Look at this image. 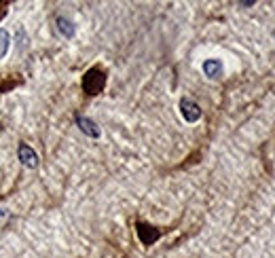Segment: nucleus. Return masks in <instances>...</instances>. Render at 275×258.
I'll use <instances>...</instances> for the list:
<instances>
[{
	"label": "nucleus",
	"mask_w": 275,
	"mask_h": 258,
	"mask_svg": "<svg viewBox=\"0 0 275 258\" xmlns=\"http://www.w3.org/2000/svg\"><path fill=\"white\" fill-rule=\"evenodd\" d=\"M76 125H78V129H81L85 136L100 138V127L91 119H87V116H76Z\"/></svg>",
	"instance_id": "nucleus-5"
},
{
	"label": "nucleus",
	"mask_w": 275,
	"mask_h": 258,
	"mask_svg": "<svg viewBox=\"0 0 275 258\" xmlns=\"http://www.w3.org/2000/svg\"><path fill=\"white\" fill-rule=\"evenodd\" d=\"M9 216H11L9 207H0V226H2L6 220H9Z\"/></svg>",
	"instance_id": "nucleus-9"
},
{
	"label": "nucleus",
	"mask_w": 275,
	"mask_h": 258,
	"mask_svg": "<svg viewBox=\"0 0 275 258\" xmlns=\"http://www.w3.org/2000/svg\"><path fill=\"white\" fill-rule=\"evenodd\" d=\"M0 4H2V2H0Z\"/></svg>",
	"instance_id": "nucleus-10"
},
{
	"label": "nucleus",
	"mask_w": 275,
	"mask_h": 258,
	"mask_svg": "<svg viewBox=\"0 0 275 258\" xmlns=\"http://www.w3.org/2000/svg\"><path fill=\"white\" fill-rule=\"evenodd\" d=\"M17 157H19V161H21L26 167H30V169L38 167V155L34 153V148H32V146H28V144H19Z\"/></svg>",
	"instance_id": "nucleus-4"
},
{
	"label": "nucleus",
	"mask_w": 275,
	"mask_h": 258,
	"mask_svg": "<svg viewBox=\"0 0 275 258\" xmlns=\"http://www.w3.org/2000/svg\"><path fill=\"white\" fill-rule=\"evenodd\" d=\"M138 237L140 241H142L144 246H153L157 239L161 237V233L155 229V226L151 224H144V222H138Z\"/></svg>",
	"instance_id": "nucleus-3"
},
{
	"label": "nucleus",
	"mask_w": 275,
	"mask_h": 258,
	"mask_svg": "<svg viewBox=\"0 0 275 258\" xmlns=\"http://www.w3.org/2000/svg\"><path fill=\"white\" fill-rule=\"evenodd\" d=\"M203 72L210 79H220V74H222V64H220L218 59H206L203 61Z\"/></svg>",
	"instance_id": "nucleus-6"
},
{
	"label": "nucleus",
	"mask_w": 275,
	"mask_h": 258,
	"mask_svg": "<svg viewBox=\"0 0 275 258\" xmlns=\"http://www.w3.org/2000/svg\"><path fill=\"white\" fill-rule=\"evenodd\" d=\"M180 112H182V116H184V121H188V123H197L199 119H201V108L195 104L193 100H180Z\"/></svg>",
	"instance_id": "nucleus-2"
},
{
	"label": "nucleus",
	"mask_w": 275,
	"mask_h": 258,
	"mask_svg": "<svg viewBox=\"0 0 275 258\" xmlns=\"http://www.w3.org/2000/svg\"><path fill=\"white\" fill-rule=\"evenodd\" d=\"M106 85V74L100 68H91L87 70V74L83 76V91L87 96H98Z\"/></svg>",
	"instance_id": "nucleus-1"
},
{
	"label": "nucleus",
	"mask_w": 275,
	"mask_h": 258,
	"mask_svg": "<svg viewBox=\"0 0 275 258\" xmlns=\"http://www.w3.org/2000/svg\"><path fill=\"white\" fill-rule=\"evenodd\" d=\"M57 32L59 34H64L66 38H72L74 36V23L70 21V19H66V17H57Z\"/></svg>",
	"instance_id": "nucleus-7"
},
{
	"label": "nucleus",
	"mask_w": 275,
	"mask_h": 258,
	"mask_svg": "<svg viewBox=\"0 0 275 258\" xmlns=\"http://www.w3.org/2000/svg\"><path fill=\"white\" fill-rule=\"evenodd\" d=\"M9 47H11V34L0 28V59L9 53Z\"/></svg>",
	"instance_id": "nucleus-8"
}]
</instances>
